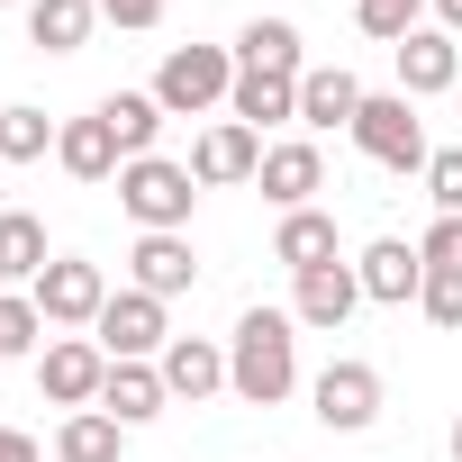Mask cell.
<instances>
[{"instance_id":"6da1fadb","label":"cell","mask_w":462,"mask_h":462,"mask_svg":"<svg viewBox=\"0 0 462 462\" xmlns=\"http://www.w3.org/2000/svg\"><path fill=\"white\" fill-rule=\"evenodd\" d=\"M226 390L245 408H282L300 390V318L291 309H245L226 336Z\"/></svg>"},{"instance_id":"7a4b0ae2","label":"cell","mask_w":462,"mask_h":462,"mask_svg":"<svg viewBox=\"0 0 462 462\" xmlns=\"http://www.w3.org/2000/svg\"><path fill=\"white\" fill-rule=\"evenodd\" d=\"M190 199H199L190 163H172V154L118 163V208L136 217V236H190Z\"/></svg>"},{"instance_id":"3957f363","label":"cell","mask_w":462,"mask_h":462,"mask_svg":"<svg viewBox=\"0 0 462 462\" xmlns=\"http://www.w3.org/2000/svg\"><path fill=\"white\" fill-rule=\"evenodd\" d=\"M226 91H236V46H172L154 64L163 118H208V109H226Z\"/></svg>"},{"instance_id":"277c9868","label":"cell","mask_w":462,"mask_h":462,"mask_svg":"<svg viewBox=\"0 0 462 462\" xmlns=\"http://www.w3.org/2000/svg\"><path fill=\"white\" fill-rule=\"evenodd\" d=\"M354 145H363V163H381V172H426V154H435L408 91H372L363 118H354Z\"/></svg>"},{"instance_id":"5b68a950","label":"cell","mask_w":462,"mask_h":462,"mask_svg":"<svg viewBox=\"0 0 462 462\" xmlns=\"http://www.w3.org/2000/svg\"><path fill=\"white\" fill-rule=\"evenodd\" d=\"M28 300H37V318H46L55 336H91L100 309H109V273L82 263V254H55V263L28 282Z\"/></svg>"},{"instance_id":"8992f818","label":"cell","mask_w":462,"mask_h":462,"mask_svg":"<svg viewBox=\"0 0 462 462\" xmlns=\"http://www.w3.org/2000/svg\"><path fill=\"white\" fill-rule=\"evenodd\" d=\"M309 408H318L327 435H372V426H381V372H372L363 354H336V363L309 381Z\"/></svg>"},{"instance_id":"52a82bcc","label":"cell","mask_w":462,"mask_h":462,"mask_svg":"<svg viewBox=\"0 0 462 462\" xmlns=\"http://www.w3.org/2000/svg\"><path fill=\"white\" fill-rule=\"evenodd\" d=\"M91 345H100L109 363H163L172 318H163V300H154V291H109V309H100Z\"/></svg>"},{"instance_id":"ba28073f","label":"cell","mask_w":462,"mask_h":462,"mask_svg":"<svg viewBox=\"0 0 462 462\" xmlns=\"http://www.w3.org/2000/svg\"><path fill=\"white\" fill-rule=\"evenodd\" d=\"M37 390L73 417V408H100V390H109V354L91 345V336H55L46 354H37Z\"/></svg>"},{"instance_id":"9c48e42d","label":"cell","mask_w":462,"mask_h":462,"mask_svg":"<svg viewBox=\"0 0 462 462\" xmlns=\"http://www.w3.org/2000/svg\"><path fill=\"white\" fill-rule=\"evenodd\" d=\"M254 190H263L282 217H291V208H318V190H327V154H318V136H282V145H263Z\"/></svg>"},{"instance_id":"30bf717a","label":"cell","mask_w":462,"mask_h":462,"mask_svg":"<svg viewBox=\"0 0 462 462\" xmlns=\"http://www.w3.org/2000/svg\"><path fill=\"white\" fill-rule=\"evenodd\" d=\"M254 172H263V136L254 127H236V118H208L199 127V145H190V181L199 190H236Z\"/></svg>"},{"instance_id":"8fae6325","label":"cell","mask_w":462,"mask_h":462,"mask_svg":"<svg viewBox=\"0 0 462 462\" xmlns=\"http://www.w3.org/2000/svg\"><path fill=\"white\" fill-rule=\"evenodd\" d=\"M354 282H363L372 309H408V300L426 291V254H417L408 236H372V245L354 254Z\"/></svg>"},{"instance_id":"7c38bea8","label":"cell","mask_w":462,"mask_h":462,"mask_svg":"<svg viewBox=\"0 0 462 462\" xmlns=\"http://www.w3.org/2000/svg\"><path fill=\"white\" fill-rule=\"evenodd\" d=\"M363 309V282H354V263H318V273H300L291 282V318L309 327V336H345V318Z\"/></svg>"},{"instance_id":"4fadbf2b","label":"cell","mask_w":462,"mask_h":462,"mask_svg":"<svg viewBox=\"0 0 462 462\" xmlns=\"http://www.w3.org/2000/svg\"><path fill=\"white\" fill-rule=\"evenodd\" d=\"M390 55H399V91L408 100H435V91L462 82V37H444V28H408Z\"/></svg>"},{"instance_id":"5bb4252c","label":"cell","mask_w":462,"mask_h":462,"mask_svg":"<svg viewBox=\"0 0 462 462\" xmlns=\"http://www.w3.org/2000/svg\"><path fill=\"white\" fill-rule=\"evenodd\" d=\"M363 100H372V91H363L345 64H309V73H300V127H309V136H327V127H345V136H354Z\"/></svg>"},{"instance_id":"9a60e30c","label":"cell","mask_w":462,"mask_h":462,"mask_svg":"<svg viewBox=\"0 0 462 462\" xmlns=\"http://www.w3.org/2000/svg\"><path fill=\"white\" fill-rule=\"evenodd\" d=\"M190 282H199V254H190V236H136V245H127V291H154V300L172 309Z\"/></svg>"},{"instance_id":"2e32d148","label":"cell","mask_w":462,"mask_h":462,"mask_svg":"<svg viewBox=\"0 0 462 462\" xmlns=\"http://www.w3.org/2000/svg\"><path fill=\"white\" fill-rule=\"evenodd\" d=\"M154 372H163V390H172V399H190V408H199V399H217V390H226V345H208V336H172Z\"/></svg>"},{"instance_id":"e0dca14e","label":"cell","mask_w":462,"mask_h":462,"mask_svg":"<svg viewBox=\"0 0 462 462\" xmlns=\"http://www.w3.org/2000/svg\"><path fill=\"white\" fill-rule=\"evenodd\" d=\"M236 73H282V82H300V73H309L300 28H291V19H245V28H236Z\"/></svg>"},{"instance_id":"ac0fdd59","label":"cell","mask_w":462,"mask_h":462,"mask_svg":"<svg viewBox=\"0 0 462 462\" xmlns=\"http://www.w3.org/2000/svg\"><path fill=\"white\" fill-rule=\"evenodd\" d=\"M273 263H291V282H300V273H318V263H345L336 217H327V208H291V217L273 226Z\"/></svg>"},{"instance_id":"d6986e66","label":"cell","mask_w":462,"mask_h":462,"mask_svg":"<svg viewBox=\"0 0 462 462\" xmlns=\"http://www.w3.org/2000/svg\"><path fill=\"white\" fill-rule=\"evenodd\" d=\"M226 118L236 127H300V82H282V73H236V91H226Z\"/></svg>"},{"instance_id":"ffe728a7","label":"cell","mask_w":462,"mask_h":462,"mask_svg":"<svg viewBox=\"0 0 462 462\" xmlns=\"http://www.w3.org/2000/svg\"><path fill=\"white\" fill-rule=\"evenodd\" d=\"M55 163L73 172V181H118V136H109V118L91 109V118H64V136H55Z\"/></svg>"},{"instance_id":"44dd1931","label":"cell","mask_w":462,"mask_h":462,"mask_svg":"<svg viewBox=\"0 0 462 462\" xmlns=\"http://www.w3.org/2000/svg\"><path fill=\"white\" fill-rule=\"evenodd\" d=\"M100 408L136 435V426H154L163 408H172V390H163V372L154 363H109V390H100Z\"/></svg>"},{"instance_id":"7402d4cb","label":"cell","mask_w":462,"mask_h":462,"mask_svg":"<svg viewBox=\"0 0 462 462\" xmlns=\"http://www.w3.org/2000/svg\"><path fill=\"white\" fill-rule=\"evenodd\" d=\"M100 28V0H28V46L37 55H82Z\"/></svg>"},{"instance_id":"603a6c76","label":"cell","mask_w":462,"mask_h":462,"mask_svg":"<svg viewBox=\"0 0 462 462\" xmlns=\"http://www.w3.org/2000/svg\"><path fill=\"white\" fill-rule=\"evenodd\" d=\"M46 263H55L46 254V217L37 208H0V291H28Z\"/></svg>"},{"instance_id":"cb8c5ba5","label":"cell","mask_w":462,"mask_h":462,"mask_svg":"<svg viewBox=\"0 0 462 462\" xmlns=\"http://www.w3.org/2000/svg\"><path fill=\"white\" fill-rule=\"evenodd\" d=\"M118 453H127V426L109 408H73L55 426V462H118Z\"/></svg>"},{"instance_id":"d4e9b609","label":"cell","mask_w":462,"mask_h":462,"mask_svg":"<svg viewBox=\"0 0 462 462\" xmlns=\"http://www.w3.org/2000/svg\"><path fill=\"white\" fill-rule=\"evenodd\" d=\"M100 118H109V136H118V154L136 163V154H154V136H163V100L154 91H109L100 100Z\"/></svg>"},{"instance_id":"484cf974","label":"cell","mask_w":462,"mask_h":462,"mask_svg":"<svg viewBox=\"0 0 462 462\" xmlns=\"http://www.w3.org/2000/svg\"><path fill=\"white\" fill-rule=\"evenodd\" d=\"M55 136H64V127H55L37 100H10V109H0V163H46Z\"/></svg>"},{"instance_id":"4316f807","label":"cell","mask_w":462,"mask_h":462,"mask_svg":"<svg viewBox=\"0 0 462 462\" xmlns=\"http://www.w3.org/2000/svg\"><path fill=\"white\" fill-rule=\"evenodd\" d=\"M354 28L381 37V46H399L408 28H426V0H354Z\"/></svg>"},{"instance_id":"83f0119b","label":"cell","mask_w":462,"mask_h":462,"mask_svg":"<svg viewBox=\"0 0 462 462\" xmlns=\"http://www.w3.org/2000/svg\"><path fill=\"white\" fill-rule=\"evenodd\" d=\"M417 309H426V327H462V263H426V291H417Z\"/></svg>"},{"instance_id":"f1b7e54d","label":"cell","mask_w":462,"mask_h":462,"mask_svg":"<svg viewBox=\"0 0 462 462\" xmlns=\"http://www.w3.org/2000/svg\"><path fill=\"white\" fill-rule=\"evenodd\" d=\"M426 199H435V217H462V145L426 154Z\"/></svg>"},{"instance_id":"f546056e","label":"cell","mask_w":462,"mask_h":462,"mask_svg":"<svg viewBox=\"0 0 462 462\" xmlns=\"http://www.w3.org/2000/svg\"><path fill=\"white\" fill-rule=\"evenodd\" d=\"M100 19L127 28V37H145V28H163V0H100Z\"/></svg>"},{"instance_id":"4dcf8cb0","label":"cell","mask_w":462,"mask_h":462,"mask_svg":"<svg viewBox=\"0 0 462 462\" xmlns=\"http://www.w3.org/2000/svg\"><path fill=\"white\" fill-rule=\"evenodd\" d=\"M417 254L426 263H462V217H435L426 236H417Z\"/></svg>"},{"instance_id":"1f68e13d","label":"cell","mask_w":462,"mask_h":462,"mask_svg":"<svg viewBox=\"0 0 462 462\" xmlns=\"http://www.w3.org/2000/svg\"><path fill=\"white\" fill-rule=\"evenodd\" d=\"M0 462H46V444L28 426H0Z\"/></svg>"},{"instance_id":"d6a6232c","label":"cell","mask_w":462,"mask_h":462,"mask_svg":"<svg viewBox=\"0 0 462 462\" xmlns=\"http://www.w3.org/2000/svg\"><path fill=\"white\" fill-rule=\"evenodd\" d=\"M426 28H444V37H462V0H426Z\"/></svg>"},{"instance_id":"836d02e7","label":"cell","mask_w":462,"mask_h":462,"mask_svg":"<svg viewBox=\"0 0 462 462\" xmlns=\"http://www.w3.org/2000/svg\"><path fill=\"white\" fill-rule=\"evenodd\" d=\"M444 453H453V462H462V417H453V435H444Z\"/></svg>"},{"instance_id":"e575fe53","label":"cell","mask_w":462,"mask_h":462,"mask_svg":"<svg viewBox=\"0 0 462 462\" xmlns=\"http://www.w3.org/2000/svg\"><path fill=\"white\" fill-rule=\"evenodd\" d=\"M0 10H10V0H0ZM19 10H28V0H19Z\"/></svg>"},{"instance_id":"d590c367","label":"cell","mask_w":462,"mask_h":462,"mask_svg":"<svg viewBox=\"0 0 462 462\" xmlns=\"http://www.w3.org/2000/svg\"><path fill=\"white\" fill-rule=\"evenodd\" d=\"M0 172H10V163H0ZM0 208H10V199H0Z\"/></svg>"}]
</instances>
